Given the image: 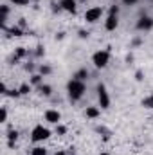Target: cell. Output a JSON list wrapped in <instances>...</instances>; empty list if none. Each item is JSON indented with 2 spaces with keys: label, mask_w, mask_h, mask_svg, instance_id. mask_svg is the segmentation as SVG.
I'll return each mask as SVG.
<instances>
[{
  "label": "cell",
  "mask_w": 153,
  "mask_h": 155,
  "mask_svg": "<svg viewBox=\"0 0 153 155\" xmlns=\"http://www.w3.org/2000/svg\"><path fill=\"white\" fill-rule=\"evenodd\" d=\"M18 90H20V94H22V96H25V94H29V92H31V85L24 83V85H22V87L18 88Z\"/></svg>",
  "instance_id": "cell-17"
},
{
  "label": "cell",
  "mask_w": 153,
  "mask_h": 155,
  "mask_svg": "<svg viewBox=\"0 0 153 155\" xmlns=\"http://www.w3.org/2000/svg\"><path fill=\"white\" fill-rule=\"evenodd\" d=\"M7 33H9V36H22V29L20 27H11Z\"/></svg>",
  "instance_id": "cell-16"
},
{
  "label": "cell",
  "mask_w": 153,
  "mask_h": 155,
  "mask_svg": "<svg viewBox=\"0 0 153 155\" xmlns=\"http://www.w3.org/2000/svg\"><path fill=\"white\" fill-rule=\"evenodd\" d=\"M101 114V110L97 108V107H86V110H85V116L90 117V119H96V117H99Z\"/></svg>",
  "instance_id": "cell-10"
},
{
  "label": "cell",
  "mask_w": 153,
  "mask_h": 155,
  "mask_svg": "<svg viewBox=\"0 0 153 155\" xmlns=\"http://www.w3.org/2000/svg\"><path fill=\"white\" fill-rule=\"evenodd\" d=\"M97 99H99V107L101 108H108L110 107V96H108L106 87L103 83L97 85Z\"/></svg>",
  "instance_id": "cell-4"
},
{
  "label": "cell",
  "mask_w": 153,
  "mask_h": 155,
  "mask_svg": "<svg viewBox=\"0 0 153 155\" xmlns=\"http://www.w3.org/2000/svg\"><path fill=\"white\" fill-rule=\"evenodd\" d=\"M36 54H38V56H41V54H43V49H41V47H38V51H36Z\"/></svg>",
  "instance_id": "cell-30"
},
{
  "label": "cell",
  "mask_w": 153,
  "mask_h": 155,
  "mask_svg": "<svg viewBox=\"0 0 153 155\" xmlns=\"http://www.w3.org/2000/svg\"><path fill=\"white\" fill-rule=\"evenodd\" d=\"M49 137H50V130H49V128H45V126H41V124L34 126V128H33V132H31V141H33V143L47 141Z\"/></svg>",
  "instance_id": "cell-2"
},
{
  "label": "cell",
  "mask_w": 153,
  "mask_h": 155,
  "mask_svg": "<svg viewBox=\"0 0 153 155\" xmlns=\"http://www.w3.org/2000/svg\"><path fill=\"white\" fill-rule=\"evenodd\" d=\"M142 107H144V108H153V96L151 97H146V99L142 101Z\"/></svg>",
  "instance_id": "cell-19"
},
{
  "label": "cell",
  "mask_w": 153,
  "mask_h": 155,
  "mask_svg": "<svg viewBox=\"0 0 153 155\" xmlns=\"http://www.w3.org/2000/svg\"><path fill=\"white\" fill-rule=\"evenodd\" d=\"M108 15H115V16H117V15H119V5H112L110 11H108Z\"/></svg>",
  "instance_id": "cell-24"
},
{
  "label": "cell",
  "mask_w": 153,
  "mask_h": 155,
  "mask_svg": "<svg viewBox=\"0 0 153 155\" xmlns=\"http://www.w3.org/2000/svg\"><path fill=\"white\" fill-rule=\"evenodd\" d=\"M40 72H41V74H50V67L41 65V67H40Z\"/></svg>",
  "instance_id": "cell-25"
},
{
  "label": "cell",
  "mask_w": 153,
  "mask_h": 155,
  "mask_svg": "<svg viewBox=\"0 0 153 155\" xmlns=\"http://www.w3.org/2000/svg\"><path fill=\"white\" fill-rule=\"evenodd\" d=\"M117 25H119V20H117V16H115V15H108L106 22H105V27H106V31H114Z\"/></svg>",
  "instance_id": "cell-9"
},
{
  "label": "cell",
  "mask_w": 153,
  "mask_h": 155,
  "mask_svg": "<svg viewBox=\"0 0 153 155\" xmlns=\"http://www.w3.org/2000/svg\"><path fill=\"white\" fill-rule=\"evenodd\" d=\"M31 83H33V85H41V76H40V74L31 76Z\"/></svg>",
  "instance_id": "cell-21"
},
{
  "label": "cell",
  "mask_w": 153,
  "mask_h": 155,
  "mask_svg": "<svg viewBox=\"0 0 153 155\" xmlns=\"http://www.w3.org/2000/svg\"><path fill=\"white\" fill-rule=\"evenodd\" d=\"M86 78H88V71L86 69H81V71H77L74 74V79H77V81H85Z\"/></svg>",
  "instance_id": "cell-11"
},
{
  "label": "cell",
  "mask_w": 153,
  "mask_h": 155,
  "mask_svg": "<svg viewBox=\"0 0 153 155\" xmlns=\"http://www.w3.org/2000/svg\"><path fill=\"white\" fill-rule=\"evenodd\" d=\"M137 29L139 31H150V29H153V18H150V16H141L139 18V22H137Z\"/></svg>",
  "instance_id": "cell-6"
},
{
  "label": "cell",
  "mask_w": 153,
  "mask_h": 155,
  "mask_svg": "<svg viewBox=\"0 0 153 155\" xmlns=\"http://www.w3.org/2000/svg\"><path fill=\"white\" fill-rule=\"evenodd\" d=\"M99 155H110V153H105V152H103V153H99Z\"/></svg>",
  "instance_id": "cell-32"
},
{
  "label": "cell",
  "mask_w": 153,
  "mask_h": 155,
  "mask_svg": "<svg viewBox=\"0 0 153 155\" xmlns=\"http://www.w3.org/2000/svg\"><path fill=\"white\" fill-rule=\"evenodd\" d=\"M5 96H9V97H20L22 94H20V90H16V88H15V90H7V94H5Z\"/></svg>",
  "instance_id": "cell-22"
},
{
  "label": "cell",
  "mask_w": 153,
  "mask_h": 155,
  "mask_svg": "<svg viewBox=\"0 0 153 155\" xmlns=\"http://www.w3.org/2000/svg\"><path fill=\"white\" fill-rule=\"evenodd\" d=\"M31 155H47V150L43 146H36V148L31 150Z\"/></svg>",
  "instance_id": "cell-15"
},
{
  "label": "cell",
  "mask_w": 153,
  "mask_h": 155,
  "mask_svg": "<svg viewBox=\"0 0 153 155\" xmlns=\"http://www.w3.org/2000/svg\"><path fill=\"white\" fill-rule=\"evenodd\" d=\"M135 79H137V81H142V72H141V71L135 72Z\"/></svg>",
  "instance_id": "cell-27"
},
{
  "label": "cell",
  "mask_w": 153,
  "mask_h": 155,
  "mask_svg": "<svg viewBox=\"0 0 153 155\" xmlns=\"http://www.w3.org/2000/svg\"><path fill=\"white\" fill-rule=\"evenodd\" d=\"M79 38H88V33L86 31H79Z\"/></svg>",
  "instance_id": "cell-28"
},
{
  "label": "cell",
  "mask_w": 153,
  "mask_h": 155,
  "mask_svg": "<svg viewBox=\"0 0 153 155\" xmlns=\"http://www.w3.org/2000/svg\"><path fill=\"white\" fill-rule=\"evenodd\" d=\"M110 61V51H97L94 56H92V63L97 67V69H105Z\"/></svg>",
  "instance_id": "cell-3"
},
{
  "label": "cell",
  "mask_w": 153,
  "mask_h": 155,
  "mask_svg": "<svg viewBox=\"0 0 153 155\" xmlns=\"http://www.w3.org/2000/svg\"><path fill=\"white\" fill-rule=\"evenodd\" d=\"M0 121H2V123L7 121V110H5V108H2V117H0Z\"/></svg>",
  "instance_id": "cell-26"
},
{
  "label": "cell",
  "mask_w": 153,
  "mask_h": 155,
  "mask_svg": "<svg viewBox=\"0 0 153 155\" xmlns=\"http://www.w3.org/2000/svg\"><path fill=\"white\" fill-rule=\"evenodd\" d=\"M137 0H122V4H126V5H133Z\"/></svg>",
  "instance_id": "cell-29"
},
{
  "label": "cell",
  "mask_w": 153,
  "mask_h": 155,
  "mask_svg": "<svg viewBox=\"0 0 153 155\" xmlns=\"http://www.w3.org/2000/svg\"><path fill=\"white\" fill-rule=\"evenodd\" d=\"M25 54H27V51H25L24 47H16V51H15V58H16V60H20V58H24Z\"/></svg>",
  "instance_id": "cell-14"
},
{
  "label": "cell",
  "mask_w": 153,
  "mask_h": 155,
  "mask_svg": "<svg viewBox=\"0 0 153 155\" xmlns=\"http://www.w3.org/2000/svg\"><path fill=\"white\" fill-rule=\"evenodd\" d=\"M54 155H67V153H65V152H56Z\"/></svg>",
  "instance_id": "cell-31"
},
{
  "label": "cell",
  "mask_w": 153,
  "mask_h": 155,
  "mask_svg": "<svg viewBox=\"0 0 153 155\" xmlns=\"http://www.w3.org/2000/svg\"><path fill=\"white\" fill-rule=\"evenodd\" d=\"M60 119H61V114L58 110H47L45 112V121L50 124H60Z\"/></svg>",
  "instance_id": "cell-7"
},
{
  "label": "cell",
  "mask_w": 153,
  "mask_h": 155,
  "mask_svg": "<svg viewBox=\"0 0 153 155\" xmlns=\"http://www.w3.org/2000/svg\"><path fill=\"white\" fill-rule=\"evenodd\" d=\"M60 5H61V9H65L67 13H76V5H77V2L76 0H61L60 2Z\"/></svg>",
  "instance_id": "cell-8"
},
{
  "label": "cell",
  "mask_w": 153,
  "mask_h": 155,
  "mask_svg": "<svg viewBox=\"0 0 153 155\" xmlns=\"http://www.w3.org/2000/svg\"><path fill=\"white\" fill-rule=\"evenodd\" d=\"M67 90H69V97H70V101H77V99H81V97H83V94H85L86 87H85V83H83V81H77V79L72 78V79L67 83Z\"/></svg>",
  "instance_id": "cell-1"
},
{
  "label": "cell",
  "mask_w": 153,
  "mask_h": 155,
  "mask_svg": "<svg viewBox=\"0 0 153 155\" xmlns=\"http://www.w3.org/2000/svg\"><path fill=\"white\" fill-rule=\"evenodd\" d=\"M101 15H103V9H101V7H92V9H86L85 20H86L88 24H96V22L101 18Z\"/></svg>",
  "instance_id": "cell-5"
},
{
  "label": "cell",
  "mask_w": 153,
  "mask_h": 155,
  "mask_svg": "<svg viewBox=\"0 0 153 155\" xmlns=\"http://www.w3.org/2000/svg\"><path fill=\"white\" fill-rule=\"evenodd\" d=\"M15 5H29V0H9Z\"/></svg>",
  "instance_id": "cell-23"
},
{
  "label": "cell",
  "mask_w": 153,
  "mask_h": 155,
  "mask_svg": "<svg viewBox=\"0 0 153 155\" xmlns=\"http://www.w3.org/2000/svg\"><path fill=\"white\" fill-rule=\"evenodd\" d=\"M56 134H58V135H65V134H67V126L58 124V126H56Z\"/></svg>",
  "instance_id": "cell-20"
},
{
  "label": "cell",
  "mask_w": 153,
  "mask_h": 155,
  "mask_svg": "<svg viewBox=\"0 0 153 155\" xmlns=\"http://www.w3.org/2000/svg\"><path fill=\"white\" fill-rule=\"evenodd\" d=\"M40 94L41 96H50L52 94V88L49 85H40Z\"/></svg>",
  "instance_id": "cell-13"
},
{
  "label": "cell",
  "mask_w": 153,
  "mask_h": 155,
  "mask_svg": "<svg viewBox=\"0 0 153 155\" xmlns=\"http://www.w3.org/2000/svg\"><path fill=\"white\" fill-rule=\"evenodd\" d=\"M0 11H2V15H0V22L4 24V22L7 20V15H9V5H2Z\"/></svg>",
  "instance_id": "cell-12"
},
{
  "label": "cell",
  "mask_w": 153,
  "mask_h": 155,
  "mask_svg": "<svg viewBox=\"0 0 153 155\" xmlns=\"http://www.w3.org/2000/svg\"><path fill=\"white\" fill-rule=\"evenodd\" d=\"M7 137H9V143H15V141L18 139V132H16V130H9Z\"/></svg>",
  "instance_id": "cell-18"
}]
</instances>
